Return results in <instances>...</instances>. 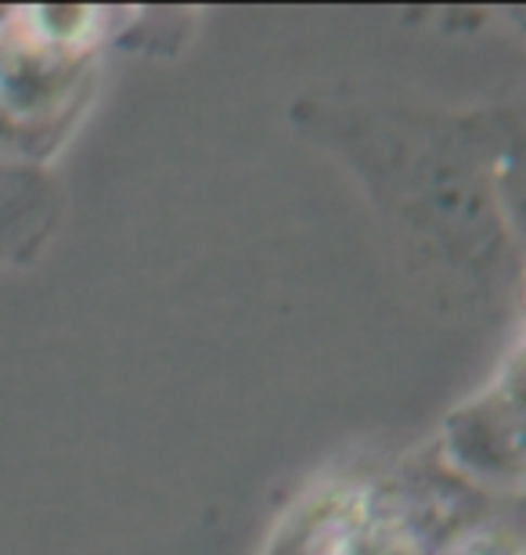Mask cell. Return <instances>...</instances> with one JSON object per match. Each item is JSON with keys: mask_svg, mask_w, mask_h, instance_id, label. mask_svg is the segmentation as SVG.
Segmentation results:
<instances>
[]
</instances>
